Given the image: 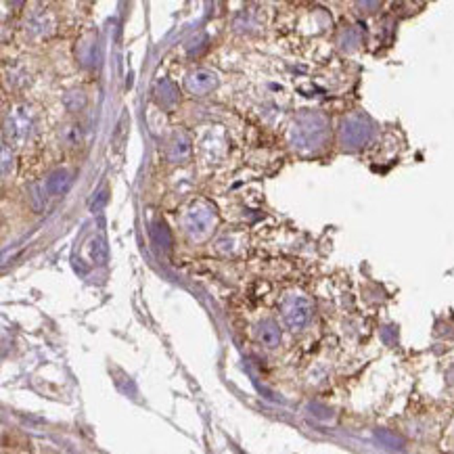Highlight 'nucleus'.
I'll list each match as a JSON object with an SVG mask.
<instances>
[{
	"instance_id": "39448f33",
	"label": "nucleus",
	"mask_w": 454,
	"mask_h": 454,
	"mask_svg": "<svg viewBox=\"0 0 454 454\" xmlns=\"http://www.w3.org/2000/svg\"><path fill=\"white\" fill-rule=\"evenodd\" d=\"M258 337H260V341H262L266 347H275V345L281 341V329H279V325H277V323L266 321V323H262Z\"/></svg>"
},
{
	"instance_id": "f03ea898",
	"label": "nucleus",
	"mask_w": 454,
	"mask_h": 454,
	"mask_svg": "<svg viewBox=\"0 0 454 454\" xmlns=\"http://www.w3.org/2000/svg\"><path fill=\"white\" fill-rule=\"evenodd\" d=\"M312 304L304 295H291L283 304V321L291 331H299L310 323Z\"/></svg>"
},
{
	"instance_id": "0eeeda50",
	"label": "nucleus",
	"mask_w": 454,
	"mask_h": 454,
	"mask_svg": "<svg viewBox=\"0 0 454 454\" xmlns=\"http://www.w3.org/2000/svg\"><path fill=\"white\" fill-rule=\"evenodd\" d=\"M92 260L97 264H105V260H107V247L101 239L92 243Z\"/></svg>"
},
{
	"instance_id": "20e7f679",
	"label": "nucleus",
	"mask_w": 454,
	"mask_h": 454,
	"mask_svg": "<svg viewBox=\"0 0 454 454\" xmlns=\"http://www.w3.org/2000/svg\"><path fill=\"white\" fill-rule=\"evenodd\" d=\"M8 134L13 141H23L30 134V115L25 112L11 115L8 119Z\"/></svg>"
},
{
	"instance_id": "7ed1b4c3",
	"label": "nucleus",
	"mask_w": 454,
	"mask_h": 454,
	"mask_svg": "<svg viewBox=\"0 0 454 454\" xmlns=\"http://www.w3.org/2000/svg\"><path fill=\"white\" fill-rule=\"evenodd\" d=\"M186 86L193 95H203V92H210L214 86H216V73L208 71V69H197L189 76L186 80Z\"/></svg>"
},
{
	"instance_id": "423d86ee",
	"label": "nucleus",
	"mask_w": 454,
	"mask_h": 454,
	"mask_svg": "<svg viewBox=\"0 0 454 454\" xmlns=\"http://www.w3.org/2000/svg\"><path fill=\"white\" fill-rule=\"evenodd\" d=\"M69 178H67V174L65 172H57V174H53L51 178H49V182H47V186H49V191L51 193H63L67 186H69Z\"/></svg>"
},
{
	"instance_id": "f257e3e1",
	"label": "nucleus",
	"mask_w": 454,
	"mask_h": 454,
	"mask_svg": "<svg viewBox=\"0 0 454 454\" xmlns=\"http://www.w3.org/2000/svg\"><path fill=\"white\" fill-rule=\"evenodd\" d=\"M212 228H214V212L210 210V205H205V203H195V205L184 214V230H186L193 239H197V241L205 239V237L212 232Z\"/></svg>"
}]
</instances>
